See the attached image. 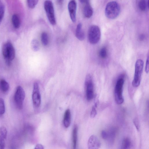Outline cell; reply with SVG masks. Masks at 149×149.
Masks as SVG:
<instances>
[{"instance_id":"cell-1","label":"cell","mask_w":149,"mask_h":149,"mask_svg":"<svg viewBox=\"0 0 149 149\" xmlns=\"http://www.w3.org/2000/svg\"><path fill=\"white\" fill-rule=\"evenodd\" d=\"M120 11V6L116 1H112L109 2L106 5L105 13L108 18L113 19L119 15Z\"/></svg>"},{"instance_id":"cell-2","label":"cell","mask_w":149,"mask_h":149,"mask_svg":"<svg viewBox=\"0 0 149 149\" xmlns=\"http://www.w3.org/2000/svg\"><path fill=\"white\" fill-rule=\"evenodd\" d=\"M143 64V61L141 59H138L136 61L134 77L132 82V85L134 87H138L140 84Z\"/></svg>"},{"instance_id":"cell-3","label":"cell","mask_w":149,"mask_h":149,"mask_svg":"<svg viewBox=\"0 0 149 149\" xmlns=\"http://www.w3.org/2000/svg\"><path fill=\"white\" fill-rule=\"evenodd\" d=\"M101 35L100 30L98 26L94 25L90 26L88 31V38L90 43L94 45L98 43Z\"/></svg>"},{"instance_id":"cell-4","label":"cell","mask_w":149,"mask_h":149,"mask_svg":"<svg viewBox=\"0 0 149 149\" xmlns=\"http://www.w3.org/2000/svg\"><path fill=\"white\" fill-rule=\"evenodd\" d=\"M124 80L123 77L120 78L117 81L114 89L115 101L119 104L123 103L124 101L123 96V86Z\"/></svg>"},{"instance_id":"cell-5","label":"cell","mask_w":149,"mask_h":149,"mask_svg":"<svg viewBox=\"0 0 149 149\" xmlns=\"http://www.w3.org/2000/svg\"><path fill=\"white\" fill-rule=\"evenodd\" d=\"M44 8L49 22L52 25H55L56 20L52 2L49 0L45 1L44 3Z\"/></svg>"},{"instance_id":"cell-6","label":"cell","mask_w":149,"mask_h":149,"mask_svg":"<svg viewBox=\"0 0 149 149\" xmlns=\"http://www.w3.org/2000/svg\"><path fill=\"white\" fill-rule=\"evenodd\" d=\"M85 86L87 99L88 101L91 100L94 97V86L92 77L89 74L86 76Z\"/></svg>"},{"instance_id":"cell-7","label":"cell","mask_w":149,"mask_h":149,"mask_svg":"<svg viewBox=\"0 0 149 149\" xmlns=\"http://www.w3.org/2000/svg\"><path fill=\"white\" fill-rule=\"evenodd\" d=\"M25 96V92L23 88L21 86H18L16 88L14 98L16 104L19 109H21L22 107Z\"/></svg>"},{"instance_id":"cell-8","label":"cell","mask_w":149,"mask_h":149,"mask_svg":"<svg viewBox=\"0 0 149 149\" xmlns=\"http://www.w3.org/2000/svg\"><path fill=\"white\" fill-rule=\"evenodd\" d=\"M32 100L34 106L36 108L39 107L41 104V98L39 86L36 82H35L33 84Z\"/></svg>"},{"instance_id":"cell-9","label":"cell","mask_w":149,"mask_h":149,"mask_svg":"<svg viewBox=\"0 0 149 149\" xmlns=\"http://www.w3.org/2000/svg\"><path fill=\"white\" fill-rule=\"evenodd\" d=\"M77 4L75 0H71L68 5V9L71 19L73 22L76 21V11Z\"/></svg>"},{"instance_id":"cell-10","label":"cell","mask_w":149,"mask_h":149,"mask_svg":"<svg viewBox=\"0 0 149 149\" xmlns=\"http://www.w3.org/2000/svg\"><path fill=\"white\" fill-rule=\"evenodd\" d=\"M101 146L100 142L97 137L93 135L89 138L88 142V147L89 149H97Z\"/></svg>"},{"instance_id":"cell-11","label":"cell","mask_w":149,"mask_h":149,"mask_svg":"<svg viewBox=\"0 0 149 149\" xmlns=\"http://www.w3.org/2000/svg\"><path fill=\"white\" fill-rule=\"evenodd\" d=\"M7 131L6 128L3 126L0 128V148L4 149L5 147Z\"/></svg>"},{"instance_id":"cell-12","label":"cell","mask_w":149,"mask_h":149,"mask_svg":"<svg viewBox=\"0 0 149 149\" xmlns=\"http://www.w3.org/2000/svg\"><path fill=\"white\" fill-rule=\"evenodd\" d=\"M75 36L78 39L81 41L83 40L85 38V34L82 29V25L81 23L78 24L77 26Z\"/></svg>"},{"instance_id":"cell-13","label":"cell","mask_w":149,"mask_h":149,"mask_svg":"<svg viewBox=\"0 0 149 149\" xmlns=\"http://www.w3.org/2000/svg\"><path fill=\"white\" fill-rule=\"evenodd\" d=\"M93 13V8L90 3L85 4L83 9V13L84 17L89 18L92 16Z\"/></svg>"},{"instance_id":"cell-14","label":"cell","mask_w":149,"mask_h":149,"mask_svg":"<svg viewBox=\"0 0 149 149\" xmlns=\"http://www.w3.org/2000/svg\"><path fill=\"white\" fill-rule=\"evenodd\" d=\"M71 123V113L69 109L65 111L63 119V123L64 126L68 128L70 126Z\"/></svg>"},{"instance_id":"cell-15","label":"cell","mask_w":149,"mask_h":149,"mask_svg":"<svg viewBox=\"0 0 149 149\" xmlns=\"http://www.w3.org/2000/svg\"><path fill=\"white\" fill-rule=\"evenodd\" d=\"M8 46V57L9 60H13L15 56V51L12 44L10 42H7Z\"/></svg>"},{"instance_id":"cell-16","label":"cell","mask_w":149,"mask_h":149,"mask_svg":"<svg viewBox=\"0 0 149 149\" xmlns=\"http://www.w3.org/2000/svg\"><path fill=\"white\" fill-rule=\"evenodd\" d=\"M12 21L14 27L18 29L20 26L21 21L19 16L17 14H14L12 16Z\"/></svg>"},{"instance_id":"cell-17","label":"cell","mask_w":149,"mask_h":149,"mask_svg":"<svg viewBox=\"0 0 149 149\" xmlns=\"http://www.w3.org/2000/svg\"><path fill=\"white\" fill-rule=\"evenodd\" d=\"M77 127L75 125L72 131V146L74 149L76 148L77 140Z\"/></svg>"},{"instance_id":"cell-18","label":"cell","mask_w":149,"mask_h":149,"mask_svg":"<svg viewBox=\"0 0 149 149\" xmlns=\"http://www.w3.org/2000/svg\"><path fill=\"white\" fill-rule=\"evenodd\" d=\"M0 88L1 90L4 92H7L9 88V85L7 82L3 79L0 81Z\"/></svg>"},{"instance_id":"cell-19","label":"cell","mask_w":149,"mask_h":149,"mask_svg":"<svg viewBox=\"0 0 149 149\" xmlns=\"http://www.w3.org/2000/svg\"><path fill=\"white\" fill-rule=\"evenodd\" d=\"M139 9L142 11H145L147 8L148 7V1H146V0H140L138 4Z\"/></svg>"},{"instance_id":"cell-20","label":"cell","mask_w":149,"mask_h":149,"mask_svg":"<svg viewBox=\"0 0 149 149\" xmlns=\"http://www.w3.org/2000/svg\"><path fill=\"white\" fill-rule=\"evenodd\" d=\"M131 141L129 138H127L123 139L122 143V147L123 148H130L131 146Z\"/></svg>"},{"instance_id":"cell-21","label":"cell","mask_w":149,"mask_h":149,"mask_svg":"<svg viewBox=\"0 0 149 149\" xmlns=\"http://www.w3.org/2000/svg\"><path fill=\"white\" fill-rule=\"evenodd\" d=\"M41 40L42 43L44 46H47L49 42L48 36L45 32L42 33L41 35Z\"/></svg>"},{"instance_id":"cell-22","label":"cell","mask_w":149,"mask_h":149,"mask_svg":"<svg viewBox=\"0 0 149 149\" xmlns=\"http://www.w3.org/2000/svg\"><path fill=\"white\" fill-rule=\"evenodd\" d=\"M99 56L102 59L106 58L107 56V49L105 47H103L100 50L99 53Z\"/></svg>"},{"instance_id":"cell-23","label":"cell","mask_w":149,"mask_h":149,"mask_svg":"<svg viewBox=\"0 0 149 149\" xmlns=\"http://www.w3.org/2000/svg\"><path fill=\"white\" fill-rule=\"evenodd\" d=\"M5 12L4 6L3 3L0 0V23L3 17Z\"/></svg>"},{"instance_id":"cell-24","label":"cell","mask_w":149,"mask_h":149,"mask_svg":"<svg viewBox=\"0 0 149 149\" xmlns=\"http://www.w3.org/2000/svg\"><path fill=\"white\" fill-rule=\"evenodd\" d=\"M31 46L33 50L37 51L39 49V43L38 40H33L31 42Z\"/></svg>"},{"instance_id":"cell-25","label":"cell","mask_w":149,"mask_h":149,"mask_svg":"<svg viewBox=\"0 0 149 149\" xmlns=\"http://www.w3.org/2000/svg\"><path fill=\"white\" fill-rule=\"evenodd\" d=\"M28 7L30 8H34L37 4L38 0H27Z\"/></svg>"},{"instance_id":"cell-26","label":"cell","mask_w":149,"mask_h":149,"mask_svg":"<svg viewBox=\"0 0 149 149\" xmlns=\"http://www.w3.org/2000/svg\"><path fill=\"white\" fill-rule=\"evenodd\" d=\"M5 108L4 101L0 98V116L3 114L5 112Z\"/></svg>"},{"instance_id":"cell-27","label":"cell","mask_w":149,"mask_h":149,"mask_svg":"<svg viewBox=\"0 0 149 149\" xmlns=\"http://www.w3.org/2000/svg\"><path fill=\"white\" fill-rule=\"evenodd\" d=\"M96 108L94 106H93L92 108L90 113V117L91 118H95L97 114Z\"/></svg>"},{"instance_id":"cell-28","label":"cell","mask_w":149,"mask_h":149,"mask_svg":"<svg viewBox=\"0 0 149 149\" xmlns=\"http://www.w3.org/2000/svg\"><path fill=\"white\" fill-rule=\"evenodd\" d=\"M133 123L135 126L137 130L138 131H139L140 125L138 119L136 118H134L133 120Z\"/></svg>"},{"instance_id":"cell-29","label":"cell","mask_w":149,"mask_h":149,"mask_svg":"<svg viewBox=\"0 0 149 149\" xmlns=\"http://www.w3.org/2000/svg\"><path fill=\"white\" fill-rule=\"evenodd\" d=\"M99 103V96L98 95H96L95 96L94 99V106L96 108L97 107V106Z\"/></svg>"},{"instance_id":"cell-30","label":"cell","mask_w":149,"mask_h":149,"mask_svg":"<svg viewBox=\"0 0 149 149\" xmlns=\"http://www.w3.org/2000/svg\"><path fill=\"white\" fill-rule=\"evenodd\" d=\"M102 138L104 139H107L108 137V133L105 130H102L101 133Z\"/></svg>"},{"instance_id":"cell-31","label":"cell","mask_w":149,"mask_h":149,"mask_svg":"<svg viewBox=\"0 0 149 149\" xmlns=\"http://www.w3.org/2000/svg\"><path fill=\"white\" fill-rule=\"evenodd\" d=\"M145 71L146 73H148L149 72V56H148L146 60L145 66Z\"/></svg>"},{"instance_id":"cell-32","label":"cell","mask_w":149,"mask_h":149,"mask_svg":"<svg viewBox=\"0 0 149 149\" xmlns=\"http://www.w3.org/2000/svg\"><path fill=\"white\" fill-rule=\"evenodd\" d=\"M44 148V146L42 144H37L35 148V149H43Z\"/></svg>"},{"instance_id":"cell-33","label":"cell","mask_w":149,"mask_h":149,"mask_svg":"<svg viewBox=\"0 0 149 149\" xmlns=\"http://www.w3.org/2000/svg\"><path fill=\"white\" fill-rule=\"evenodd\" d=\"M80 2L85 4L89 3L90 0H79Z\"/></svg>"},{"instance_id":"cell-34","label":"cell","mask_w":149,"mask_h":149,"mask_svg":"<svg viewBox=\"0 0 149 149\" xmlns=\"http://www.w3.org/2000/svg\"><path fill=\"white\" fill-rule=\"evenodd\" d=\"M145 36L143 34H141L139 36V38L140 40L142 41L144 39Z\"/></svg>"},{"instance_id":"cell-35","label":"cell","mask_w":149,"mask_h":149,"mask_svg":"<svg viewBox=\"0 0 149 149\" xmlns=\"http://www.w3.org/2000/svg\"><path fill=\"white\" fill-rule=\"evenodd\" d=\"M58 3L59 4H61L63 3V0H57Z\"/></svg>"}]
</instances>
